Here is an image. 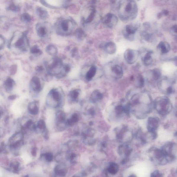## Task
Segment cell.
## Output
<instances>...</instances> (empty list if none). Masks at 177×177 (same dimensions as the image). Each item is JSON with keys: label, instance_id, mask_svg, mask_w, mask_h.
Returning <instances> with one entry per match:
<instances>
[{"label": "cell", "instance_id": "12", "mask_svg": "<svg viewBox=\"0 0 177 177\" xmlns=\"http://www.w3.org/2000/svg\"><path fill=\"white\" fill-rule=\"evenodd\" d=\"M118 153L119 155L127 159L133 151L132 149L128 145L123 144L119 146L118 148Z\"/></svg>", "mask_w": 177, "mask_h": 177}, {"label": "cell", "instance_id": "19", "mask_svg": "<svg viewBox=\"0 0 177 177\" xmlns=\"http://www.w3.org/2000/svg\"><path fill=\"white\" fill-rule=\"evenodd\" d=\"M32 86L35 91H39L41 89V84L40 79L38 77H34L31 80Z\"/></svg>", "mask_w": 177, "mask_h": 177}, {"label": "cell", "instance_id": "26", "mask_svg": "<svg viewBox=\"0 0 177 177\" xmlns=\"http://www.w3.org/2000/svg\"><path fill=\"white\" fill-rule=\"evenodd\" d=\"M152 79L154 81H159L161 79V73L159 69H154L151 72Z\"/></svg>", "mask_w": 177, "mask_h": 177}, {"label": "cell", "instance_id": "2", "mask_svg": "<svg viewBox=\"0 0 177 177\" xmlns=\"http://www.w3.org/2000/svg\"><path fill=\"white\" fill-rule=\"evenodd\" d=\"M117 9L119 18L124 22L134 20L136 18L138 12L137 4L133 1H119Z\"/></svg>", "mask_w": 177, "mask_h": 177}, {"label": "cell", "instance_id": "14", "mask_svg": "<svg viewBox=\"0 0 177 177\" xmlns=\"http://www.w3.org/2000/svg\"><path fill=\"white\" fill-rule=\"evenodd\" d=\"M113 76L116 79H120L123 77V71L122 67L118 65H115L112 68Z\"/></svg>", "mask_w": 177, "mask_h": 177}, {"label": "cell", "instance_id": "18", "mask_svg": "<svg viewBox=\"0 0 177 177\" xmlns=\"http://www.w3.org/2000/svg\"><path fill=\"white\" fill-rule=\"evenodd\" d=\"M153 53L152 51L148 52L142 59V61L144 65L146 66L151 65L153 62L152 54Z\"/></svg>", "mask_w": 177, "mask_h": 177}, {"label": "cell", "instance_id": "39", "mask_svg": "<svg viewBox=\"0 0 177 177\" xmlns=\"http://www.w3.org/2000/svg\"><path fill=\"white\" fill-rule=\"evenodd\" d=\"M142 36L143 37L144 39L146 41H149L151 40L152 36V34H149L147 32H144L142 34Z\"/></svg>", "mask_w": 177, "mask_h": 177}, {"label": "cell", "instance_id": "38", "mask_svg": "<svg viewBox=\"0 0 177 177\" xmlns=\"http://www.w3.org/2000/svg\"><path fill=\"white\" fill-rule=\"evenodd\" d=\"M52 96L54 100L56 101L59 102L60 99V96L58 92L55 90H53L52 92Z\"/></svg>", "mask_w": 177, "mask_h": 177}, {"label": "cell", "instance_id": "10", "mask_svg": "<svg viewBox=\"0 0 177 177\" xmlns=\"http://www.w3.org/2000/svg\"><path fill=\"white\" fill-rule=\"evenodd\" d=\"M159 125V119L157 117H150L148 119L147 129L149 133H156V131Z\"/></svg>", "mask_w": 177, "mask_h": 177}, {"label": "cell", "instance_id": "3", "mask_svg": "<svg viewBox=\"0 0 177 177\" xmlns=\"http://www.w3.org/2000/svg\"><path fill=\"white\" fill-rule=\"evenodd\" d=\"M154 107L158 114L162 116L168 115L172 108L170 101L166 96H160L156 98L154 102Z\"/></svg>", "mask_w": 177, "mask_h": 177}, {"label": "cell", "instance_id": "27", "mask_svg": "<svg viewBox=\"0 0 177 177\" xmlns=\"http://www.w3.org/2000/svg\"><path fill=\"white\" fill-rule=\"evenodd\" d=\"M46 51L49 54L51 55H55L57 53V48L54 45H49L46 48Z\"/></svg>", "mask_w": 177, "mask_h": 177}, {"label": "cell", "instance_id": "28", "mask_svg": "<svg viewBox=\"0 0 177 177\" xmlns=\"http://www.w3.org/2000/svg\"><path fill=\"white\" fill-rule=\"evenodd\" d=\"M79 120L78 115L77 114H75L73 115L71 119H68L67 120V123L68 125L69 126H72L77 123Z\"/></svg>", "mask_w": 177, "mask_h": 177}, {"label": "cell", "instance_id": "1", "mask_svg": "<svg viewBox=\"0 0 177 177\" xmlns=\"http://www.w3.org/2000/svg\"><path fill=\"white\" fill-rule=\"evenodd\" d=\"M152 102L149 94L142 92L133 95L128 104L130 112L136 118L143 119L152 112Z\"/></svg>", "mask_w": 177, "mask_h": 177}, {"label": "cell", "instance_id": "52", "mask_svg": "<svg viewBox=\"0 0 177 177\" xmlns=\"http://www.w3.org/2000/svg\"><path fill=\"white\" fill-rule=\"evenodd\" d=\"M73 177H80L77 176H74Z\"/></svg>", "mask_w": 177, "mask_h": 177}, {"label": "cell", "instance_id": "51", "mask_svg": "<svg viewBox=\"0 0 177 177\" xmlns=\"http://www.w3.org/2000/svg\"><path fill=\"white\" fill-rule=\"evenodd\" d=\"M1 110H0V118H1Z\"/></svg>", "mask_w": 177, "mask_h": 177}, {"label": "cell", "instance_id": "44", "mask_svg": "<svg viewBox=\"0 0 177 177\" xmlns=\"http://www.w3.org/2000/svg\"><path fill=\"white\" fill-rule=\"evenodd\" d=\"M79 95V92L77 90H73V91H72L70 93L71 97L74 99H77Z\"/></svg>", "mask_w": 177, "mask_h": 177}, {"label": "cell", "instance_id": "24", "mask_svg": "<svg viewBox=\"0 0 177 177\" xmlns=\"http://www.w3.org/2000/svg\"><path fill=\"white\" fill-rule=\"evenodd\" d=\"M28 110L30 114L34 115L38 114L39 109L36 102L30 103L28 106Z\"/></svg>", "mask_w": 177, "mask_h": 177}, {"label": "cell", "instance_id": "25", "mask_svg": "<svg viewBox=\"0 0 177 177\" xmlns=\"http://www.w3.org/2000/svg\"><path fill=\"white\" fill-rule=\"evenodd\" d=\"M103 98V95L98 90H96L92 93L91 97V102H96L98 101L102 100Z\"/></svg>", "mask_w": 177, "mask_h": 177}, {"label": "cell", "instance_id": "30", "mask_svg": "<svg viewBox=\"0 0 177 177\" xmlns=\"http://www.w3.org/2000/svg\"><path fill=\"white\" fill-rule=\"evenodd\" d=\"M30 52L33 54L36 55H40L42 53V51L39 47L36 45L33 46L30 49Z\"/></svg>", "mask_w": 177, "mask_h": 177}, {"label": "cell", "instance_id": "32", "mask_svg": "<svg viewBox=\"0 0 177 177\" xmlns=\"http://www.w3.org/2000/svg\"><path fill=\"white\" fill-rule=\"evenodd\" d=\"M5 85L8 89L11 90L13 88L14 81L13 79L10 78H7L5 82Z\"/></svg>", "mask_w": 177, "mask_h": 177}, {"label": "cell", "instance_id": "29", "mask_svg": "<svg viewBox=\"0 0 177 177\" xmlns=\"http://www.w3.org/2000/svg\"><path fill=\"white\" fill-rule=\"evenodd\" d=\"M20 20L24 22H30L31 20V17L29 14L27 13H24L22 14L20 17Z\"/></svg>", "mask_w": 177, "mask_h": 177}, {"label": "cell", "instance_id": "34", "mask_svg": "<svg viewBox=\"0 0 177 177\" xmlns=\"http://www.w3.org/2000/svg\"><path fill=\"white\" fill-rule=\"evenodd\" d=\"M96 11L94 9H93L90 13L89 16L86 20V23H89L91 22L92 20H93L94 18V16H95Z\"/></svg>", "mask_w": 177, "mask_h": 177}, {"label": "cell", "instance_id": "21", "mask_svg": "<svg viewBox=\"0 0 177 177\" xmlns=\"http://www.w3.org/2000/svg\"><path fill=\"white\" fill-rule=\"evenodd\" d=\"M107 170L111 174L113 175L116 174L119 170V166L118 164L115 162H111L108 166Z\"/></svg>", "mask_w": 177, "mask_h": 177}, {"label": "cell", "instance_id": "41", "mask_svg": "<svg viewBox=\"0 0 177 177\" xmlns=\"http://www.w3.org/2000/svg\"><path fill=\"white\" fill-rule=\"evenodd\" d=\"M170 34L173 36H177V25H175L171 28L170 30Z\"/></svg>", "mask_w": 177, "mask_h": 177}, {"label": "cell", "instance_id": "20", "mask_svg": "<svg viewBox=\"0 0 177 177\" xmlns=\"http://www.w3.org/2000/svg\"><path fill=\"white\" fill-rule=\"evenodd\" d=\"M54 172L57 176L64 177L67 172V169L62 165H58L54 169Z\"/></svg>", "mask_w": 177, "mask_h": 177}, {"label": "cell", "instance_id": "40", "mask_svg": "<svg viewBox=\"0 0 177 177\" xmlns=\"http://www.w3.org/2000/svg\"><path fill=\"white\" fill-rule=\"evenodd\" d=\"M151 177H163V175L159 170H156L152 173Z\"/></svg>", "mask_w": 177, "mask_h": 177}, {"label": "cell", "instance_id": "47", "mask_svg": "<svg viewBox=\"0 0 177 177\" xmlns=\"http://www.w3.org/2000/svg\"><path fill=\"white\" fill-rule=\"evenodd\" d=\"M9 99L11 100H15L16 98V96L15 95H11L9 96Z\"/></svg>", "mask_w": 177, "mask_h": 177}, {"label": "cell", "instance_id": "42", "mask_svg": "<svg viewBox=\"0 0 177 177\" xmlns=\"http://www.w3.org/2000/svg\"><path fill=\"white\" fill-rule=\"evenodd\" d=\"M45 157L47 161L51 162L52 161L53 156L52 153H48L45 154Z\"/></svg>", "mask_w": 177, "mask_h": 177}, {"label": "cell", "instance_id": "43", "mask_svg": "<svg viewBox=\"0 0 177 177\" xmlns=\"http://www.w3.org/2000/svg\"><path fill=\"white\" fill-rule=\"evenodd\" d=\"M38 127L41 129L45 130L46 128V125L44 121L42 120H40L38 123Z\"/></svg>", "mask_w": 177, "mask_h": 177}, {"label": "cell", "instance_id": "45", "mask_svg": "<svg viewBox=\"0 0 177 177\" xmlns=\"http://www.w3.org/2000/svg\"><path fill=\"white\" fill-rule=\"evenodd\" d=\"M17 70V66L14 65L12 66L10 69V73L12 75H14L16 73Z\"/></svg>", "mask_w": 177, "mask_h": 177}, {"label": "cell", "instance_id": "13", "mask_svg": "<svg viewBox=\"0 0 177 177\" xmlns=\"http://www.w3.org/2000/svg\"><path fill=\"white\" fill-rule=\"evenodd\" d=\"M59 27L63 32L65 33H70L73 29V22L70 20H62L59 23Z\"/></svg>", "mask_w": 177, "mask_h": 177}, {"label": "cell", "instance_id": "46", "mask_svg": "<svg viewBox=\"0 0 177 177\" xmlns=\"http://www.w3.org/2000/svg\"><path fill=\"white\" fill-rule=\"evenodd\" d=\"M32 121L31 120H29L25 124V127L27 128H28L30 127V125H32Z\"/></svg>", "mask_w": 177, "mask_h": 177}, {"label": "cell", "instance_id": "50", "mask_svg": "<svg viewBox=\"0 0 177 177\" xmlns=\"http://www.w3.org/2000/svg\"><path fill=\"white\" fill-rule=\"evenodd\" d=\"M128 177H137L136 176H135V175L132 174V175H131L130 176H129Z\"/></svg>", "mask_w": 177, "mask_h": 177}, {"label": "cell", "instance_id": "5", "mask_svg": "<svg viewBox=\"0 0 177 177\" xmlns=\"http://www.w3.org/2000/svg\"><path fill=\"white\" fill-rule=\"evenodd\" d=\"M139 52L137 50L128 49L125 51L123 56L125 61L129 65L135 63L139 59Z\"/></svg>", "mask_w": 177, "mask_h": 177}, {"label": "cell", "instance_id": "48", "mask_svg": "<svg viewBox=\"0 0 177 177\" xmlns=\"http://www.w3.org/2000/svg\"><path fill=\"white\" fill-rule=\"evenodd\" d=\"M168 13L169 12L168 10H165L163 12V14L165 16H167L168 15Z\"/></svg>", "mask_w": 177, "mask_h": 177}, {"label": "cell", "instance_id": "4", "mask_svg": "<svg viewBox=\"0 0 177 177\" xmlns=\"http://www.w3.org/2000/svg\"><path fill=\"white\" fill-rule=\"evenodd\" d=\"M115 133L117 139L123 142L130 141L133 136L132 131L125 125L117 128L115 129Z\"/></svg>", "mask_w": 177, "mask_h": 177}, {"label": "cell", "instance_id": "23", "mask_svg": "<svg viewBox=\"0 0 177 177\" xmlns=\"http://www.w3.org/2000/svg\"><path fill=\"white\" fill-rule=\"evenodd\" d=\"M36 12L37 15L41 19H46L48 17V12L42 7L38 8L36 9Z\"/></svg>", "mask_w": 177, "mask_h": 177}, {"label": "cell", "instance_id": "36", "mask_svg": "<svg viewBox=\"0 0 177 177\" xmlns=\"http://www.w3.org/2000/svg\"><path fill=\"white\" fill-rule=\"evenodd\" d=\"M145 80L143 76L140 75L139 76L137 79V85L138 87H143L144 85Z\"/></svg>", "mask_w": 177, "mask_h": 177}, {"label": "cell", "instance_id": "15", "mask_svg": "<svg viewBox=\"0 0 177 177\" xmlns=\"http://www.w3.org/2000/svg\"><path fill=\"white\" fill-rule=\"evenodd\" d=\"M105 51L109 54H113L116 52L117 46L115 43L112 42H109L106 43L104 47Z\"/></svg>", "mask_w": 177, "mask_h": 177}, {"label": "cell", "instance_id": "49", "mask_svg": "<svg viewBox=\"0 0 177 177\" xmlns=\"http://www.w3.org/2000/svg\"><path fill=\"white\" fill-rule=\"evenodd\" d=\"M32 153H33V155H36V149H33Z\"/></svg>", "mask_w": 177, "mask_h": 177}, {"label": "cell", "instance_id": "11", "mask_svg": "<svg viewBox=\"0 0 177 177\" xmlns=\"http://www.w3.org/2000/svg\"><path fill=\"white\" fill-rule=\"evenodd\" d=\"M41 2L46 7L53 9L61 8L65 6L66 4L65 1H41Z\"/></svg>", "mask_w": 177, "mask_h": 177}, {"label": "cell", "instance_id": "31", "mask_svg": "<svg viewBox=\"0 0 177 177\" xmlns=\"http://www.w3.org/2000/svg\"><path fill=\"white\" fill-rule=\"evenodd\" d=\"M75 35L78 39L81 40L83 39L86 36L85 33L81 28H78L76 30Z\"/></svg>", "mask_w": 177, "mask_h": 177}, {"label": "cell", "instance_id": "16", "mask_svg": "<svg viewBox=\"0 0 177 177\" xmlns=\"http://www.w3.org/2000/svg\"><path fill=\"white\" fill-rule=\"evenodd\" d=\"M157 50L162 54H165L170 52V46L169 43L165 41H162L157 45Z\"/></svg>", "mask_w": 177, "mask_h": 177}, {"label": "cell", "instance_id": "22", "mask_svg": "<svg viewBox=\"0 0 177 177\" xmlns=\"http://www.w3.org/2000/svg\"><path fill=\"white\" fill-rule=\"evenodd\" d=\"M96 73V68L95 66H92L86 74V79L88 81L91 80Z\"/></svg>", "mask_w": 177, "mask_h": 177}, {"label": "cell", "instance_id": "9", "mask_svg": "<svg viewBox=\"0 0 177 177\" xmlns=\"http://www.w3.org/2000/svg\"><path fill=\"white\" fill-rule=\"evenodd\" d=\"M167 81V80L166 79H160L157 83L158 87L164 93L168 94H172L174 92L172 83Z\"/></svg>", "mask_w": 177, "mask_h": 177}, {"label": "cell", "instance_id": "7", "mask_svg": "<svg viewBox=\"0 0 177 177\" xmlns=\"http://www.w3.org/2000/svg\"><path fill=\"white\" fill-rule=\"evenodd\" d=\"M118 20V17L114 14L108 13L102 18V22L107 27L112 28L117 25Z\"/></svg>", "mask_w": 177, "mask_h": 177}, {"label": "cell", "instance_id": "17", "mask_svg": "<svg viewBox=\"0 0 177 177\" xmlns=\"http://www.w3.org/2000/svg\"><path fill=\"white\" fill-rule=\"evenodd\" d=\"M36 30L38 36L41 38H44L48 32V30L44 25L38 23L36 26Z\"/></svg>", "mask_w": 177, "mask_h": 177}, {"label": "cell", "instance_id": "6", "mask_svg": "<svg viewBox=\"0 0 177 177\" xmlns=\"http://www.w3.org/2000/svg\"><path fill=\"white\" fill-rule=\"evenodd\" d=\"M137 28L133 25L128 24L125 27L123 31V34L124 38L130 41H133L135 38V35Z\"/></svg>", "mask_w": 177, "mask_h": 177}, {"label": "cell", "instance_id": "33", "mask_svg": "<svg viewBox=\"0 0 177 177\" xmlns=\"http://www.w3.org/2000/svg\"><path fill=\"white\" fill-rule=\"evenodd\" d=\"M65 113L62 112H57V121L59 122L62 123L65 121Z\"/></svg>", "mask_w": 177, "mask_h": 177}, {"label": "cell", "instance_id": "37", "mask_svg": "<svg viewBox=\"0 0 177 177\" xmlns=\"http://www.w3.org/2000/svg\"><path fill=\"white\" fill-rule=\"evenodd\" d=\"M20 164L17 162H14L11 164V168L13 170L14 172L17 173L19 170Z\"/></svg>", "mask_w": 177, "mask_h": 177}, {"label": "cell", "instance_id": "8", "mask_svg": "<svg viewBox=\"0 0 177 177\" xmlns=\"http://www.w3.org/2000/svg\"><path fill=\"white\" fill-rule=\"evenodd\" d=\"M28 41L26 34L22 33L16 40L14 44L16 48L23 51H25L28 46Z\"/></svg>", "mask_w": 177, "mask_h": 177}, {"label": "cell", "instance_id": "35", "mask_svg": "<svg viewBox=\"0 0 177 177\" xmlns=\"http://www.w3.org/2000/svg\"><path fill=\"white\" fill-rule=\"evenodd\" d=\"M7 9L9 11L16 12L19 11L20 8L15 4L12 3L7 7Z\"/></svg>", "mask_w": 177, "mask_h": 177}]
</instances>
